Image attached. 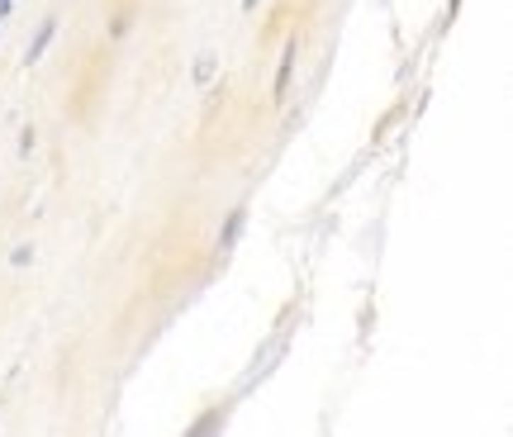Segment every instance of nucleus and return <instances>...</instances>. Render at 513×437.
Returning <instances> with one entry per match:
<instances>
[{"mask_svg": "<svg viewBox=\"0 0 513 437\" xmlns=\"http://www.w3.org/2000/svg\"><path fill=\"white\" fill-rule=\"evenodd\" d=\"M242 223H247V209H233V214H228V228H224V233H219V252H228V248H233V243H238Z\"/></svg>", "mask_w": 513, "mask_h": 437, "instance_id": "obj_1", "label": "nucleus"}, {"mask_svg": "<svg viewBox=\"0 0 513 437\" xmlns=\"http://www.w3.org/2000/svg\"><path fill=\"white\" fill-rule=\"evenodd\" d=\"M290 72H295V43L286 48V57H281V72H276V100H286V91H290Z\"/></svg>", "mask_w": 513, "mask_h": 437, "instance_id": "obj_2", "label": "nucleus"}, {"mask_svg": "<svg viewBox=\"0 0 513 437\" xmlns=\"http://www.w3.org/2000/svg\"><path fill=\"white\" fill-rule=\"evenodd\" d=\"M52 29H57V24H52V19H48V24H43V29H38V38H33V43H29V62H38V57H43V48H48Z\"/></svg>", "mask_w": 513, "mask_h": 437, "instance_id": "obj_3", "label": "nucleus"}, {"mask_svg": "<svg viewBox=\"0 0 513 437\" xmlns=\"http://www.w3.org/2000/svg\"><path fill=\"white\" fill-rule=\"evenodd\" d=\"M209 77H214V52H205L200 67H195V81H209Z\"/></svg>", "mask_w": 513, "mask_h": 437, "instance_id": "obj_4", "label": "nucleus"}, {"mask_svg": "<svg viewBox=\"0 0 513 437\" xmlns=\"http://www.w3.org/2000/svg\"><path fill=\"white\" fill-rule=\"evenodd\" d=\"M242 5H247V10H252V5H256V0H242Z\"/></svg>", "mask_w": 513, "mask_h": 437, "instance_id": "obj_5", "label": "nucleus"}]
</instances>
